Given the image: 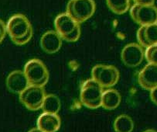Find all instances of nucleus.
Returning <instances> with one entry per match:
<instances>
[{"mask_svg":"<svg viewBox=\"0 0 157 132\" xmlns=\"http://www.w3.org/2000/svg\"><path fill=\"white\" fill-rule=\"evenodd\" d=\"M6 31L12 41L17 45L26 44L33 37L32 25L23 14H15L10 17L6 24Z\"/></svg>","mask_w":157,"mask_h":132,"instance_id":"f257e3e1","label":"nucleus"},{"mask_svg":"<svg viewBox=\"0 0 157 132\" xmlns=\"http://www.w3.org/2000/svg\"><path fill=\"white\" fill-rule=\"evenodd\" d=\"M54 26L56 32L67 42H75L81 37L80 24L71 17L67 13H60L55 18Z\"/></svg>","mask_w":157,"mask_h":132,"instance_id":"f03ea898","label":"nucleus"},{"mask_svg":"<svg viewBox=\"0 0 157 132\" xmlns=\"http://www.w3.org/2000/svg\"><path fill=\"white\" fill-rule=\"evenodd\" d=\"M103 88L93 78L86 80L81 86L80 100L82 104L90 109H97L101 106Z\"/></svg>","mask_w":157,"mask_h":132,"instance_id":"7ed1b4c3","label":"nucleus"},{"mask_svg":"<svg viewBox=\"0 0 157 132\" xmlns=\"http://www.w3.org/2000/svg\"><path fill=\"white\" fill-rule=\"evenodd\" d=\"M23 72L31 86L44 87L49 81V72L39 59H31L26 63Z\"/></svg>","mask_w":157,"mask_h":132,"instance_id":"20e7f679","label":"nucleus"},{"mask_svg":"<svg viewBox=\"0 0 157 132\" xmlns=\"http://www.w3.org/2000/svg\"><path fill=\"white\" fill-rule=\"evenodd\" d=\"M94 0H70L67 6V13L77 23H84L95 12Z\"/></svg>","mask_w":157,"mask_h":132,"instance_id":"39448f33","label":"nucleus"},{"mask_svg":"<svg viewBox=\"0 0 157 132\" xmlns=\"http://www.w3.org/2000/svg\"><path fill=\"white\" fill-rule=\"evenodd\" d=\"M91 76L102 88H111L117 84L120 73L113 65H97L91 70Z\"/></svg>","mask_w":157,"mask_h":132,"instance_id":"423d86ee","label":"nucleus"},{"mask_svg":"<svg viewBox=\"0 0 157 132\" xmlns=\"http://www.w3.org/2000/svg\"><path fill=\"white\" fill-rule=\"evenodd\" d=\"M132 19L141 26L157 23V7L154 5L135 3L130 9Z\"/></svg>","mask_w":157,"mask_h":132,"instance_id":"0eeeda50","label":"nucleus"},{"mask_svg":"<svg viewBox=\"0 0 157 132\" xmlns=\"http://www.w3.org/2000/svg\"><path fill=\"white\" fill-rule=\"evenodd\" d=\"M46 95L44 87L29 85L20 94V100L28 110L35 111L41 109Z\"/></svg>","mask_w":157,"mask_h":132,"instance_id":"6e6552de","label":"nucleus"},{"mask_svg":"<svg viewBox=\"0 0 157 132\" xmlns=\"http://www.w3.org/2000/svg\"><path fill=\"white\" fill-rule=\"evenodd\" d=\"M145 52L142 46L136 43H131L124 47L121 53L122 62L127 67L135 68L143 62Z\"/></svg>","mask_w":157,"mask_h":132,"instance_id":"1a4fd4ad","label":"nucleus"},{"mask_svg":"<svg viewBox=\"0 0 157 132\" xmlns=\"http://www.w3.org/2000/svg\"><path fill=\"white\" fill-rule=\"evenodd\" d=\"M138 82L142 88L151 91L157 86V65L149 63L139 73Z\"/></svg>","mask_w":157,"mask_h":132,"instance_id":"9d476101","label":"nucleus"},{"mask_svg":"<svg viewBox=\"0 0 157 132\" xmlns=\"http://www.w3.org/2000/svg\"><path fill=\"white\" fill-rule=\"evenodd\" d=\"M6 84L10 92L17 94H20L29 86L24 72L20 70L10 72L6 80Z\"/></svg>","mask_w":157,"mask_h":132,"instance_id":"9b49d317","label":"nucleus"},{"mask_svg":"<svg viewBox=\"0 0 157 132\" xmlns=\"http://www.w3.org/2000/svg\"><path fill=\"white\" fill-rule=\"evenodd\" d=\"M137 39L139 45L149 47L157 44V23L147 26H141L137 31Z\"/></svg>","mask_w":157,"mask_h":132,"instance_id":"f8f14e48","label":"nucleus"},{"mask_svg":"<svg viewBox=\"0 0 157 132\" xmlns=\"http://www.w3.org/2000/svg\"><path fill=\"white\" fill-rule=\"evenodd\" d=\"M62 41V38L56 31L49 30L41 37L40 46L47 54H54L60 49Z\"/></svg>","mask_w":157,"mask_h":132,"instance_id":"ddd939ff","label":"nucleus"},{"mask_svg":"<svg viewBox=\"0 0 157 132\" xmlns=\"http://www.w3.org/2000/svg\"><path fill=\"white\" fill-rule=\"evenodd\" d=\"M37 128L44 132H57L61 125L58 114L43 113L37 119Z\"/></svg>","mask_w":157,"mask_h":132,"instance_id":"4468645a","label":"nucleus"},{"mask_svg":"<svg viewBox=\"0 0 157 132\" xmlns=\"http://www.w3.org/2000/svg\"><path fill=\"white\" fill-rule=\"evenodd\" d=\"M121 100V95L117 90L109 89L103 92L101 97V106L108 110H112L119 106Z\"/></svg>","mask_w":157,"mask_h":132,"instance_id":"2eb2a0df","label":"nucleus"},{"mask_svg":"<svg viewBox=\"0 0 157 132\" xmlns=\"http://www.w3.org/2000/svg\"><path fill=\"white\" fill-rule=\"evenodd\" d=\"M60 106L61 103L58 96L54 94H48L46 95L44 98L41 109L44 113L57 114L60 111Z\"/></svg>","mask_w":157,"mask_h":132,"instance_id":"dca6fc26","label":"nucleus"},{"mask_svg":"<svg viewBox=\"0 0 157 132\" xmlns=\"http://www.w3.org/2000/svg\"><path fill=\"white\" fill-rule=\"evenodd\" d=\"M134 128L132 119L126 114H121L114 121L115 132H132Z\"/></svg>","mask_w":157,"mask_h":132,"instance_id":"f3484780","label":"nucleus"},{"mask_svg":"<svg viewBox=\"0 0 157 132\" xmlns=\"http://www.w3.org/2000/svg\"><path fill=\"white\" fill-rule=\"evenodd\" d=\"M106 2L109 8L118 15L126 13L131 5V0H106Z\"/></svg>","mask_w":157,"mask_h":132,"instance_id":"a211bd4d","label":"nucleus"},{"mask_svg":"<svg viewBox=\"0 0 157 132\" xmlns=\"http://www.w3.org/2000/svg\"><path fill=\"white\" fill-rule=\"evenodd\" d=\"M145 57L149 63L157 65V44L150 46L146 48Z\"/></svg>","mask_w":157,"mask_h":132,"instance_id":"6ab92c4d","label":"nucleus"},{"mask_svg":"<svg viewBox=\"0 0 157 132\" xmlns=\"http://www.w3.org/2000/svg\"><path fill=\"white\" fill-rule=\"evenodd\" d=\"M6 25L2 20H0V44L2 43L6 35Z\"/></svg>","mask_w":157,"mask_h":132,"instance_id":"aec40b11","label":"nucleus"},{"mask_svg":"<svg viewBox=\"0 0 157 132\" xmlns=\"http://www.w3.org/2000/svg\"><path fill=\"white\" fill-rule=\"evenodd\" d=\"M150 98L152 101L157 105V86L150 91Z\"/></svg>","mask_w":157,"mask_h":132,"instance_id":"412c9836","label":"nucleus"},{"mask_svg":"<svg viewBox=\"0 0 157 132\" xmlns=\"http://www.w3.org/2000/svg\"><path fill=\"white\" fill-rule=\"evenodd\" d=\"M28 132H44V131H42V130H40L39 128L36 127V128H32L31 130H29Z\"/></svg>","mask_w":157,"mask_h":132,"instance_id":"4be33fe9","label":"nucleus"},{"mask_svg":"<svg viewBox=\"0 0 157 132\" xmlns=\"http://www.w3.org/2000/svg\"><path fill=\"white\" fill-rule=\"evenodd\" d=\"M143 132H157L155 130H153V129H149V130H146Z\"/></svg>","mask_w":157,"mask_h":132,"instance_id":"5701e85b","label":"nucleus"}]
</instances>
